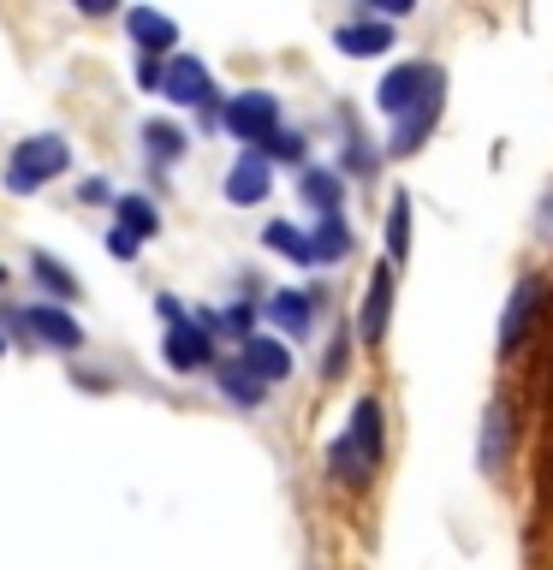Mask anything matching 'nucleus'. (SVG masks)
<instances>
[{
	"label": "nucleus",
	"mask_w": 553,
	"mask_h": 570,
	"mask_svg": "<svg viewBox=\"0 0 553 570\" xmlns=\"http://www.w3.org/2000/svg\"><path fill=\"white\" fill-rule=\"evenodd\" d=\"M381 452H387V410H381L375 392H363V399L351 404L346 434L328 445V470H333V481H369Z\"/></svg>",
	"instance_id": "nucleus-1"
},
{
	"label": "nucleus",
	"mask_w": 553,
	"mask_h": 570,
	"mask_svg": "<svg viewBox=\"0 0 553 570\" xmlns=\"http://www.w3.org/2000/svg\"><path fill=\"white\" fill-rule=\"evenodd\" d=\"M375 101H381L387 119H405V114H417V107H428V101H446V71L435 60H405V66H392L381 78Z\"/></svg>",
	"instance_id": "nucleus-2"
},
{
	"label": "nucleus",
	"mask_w": 553,
	"mask_h": 570,
	"mask_svg": "<svg viewBox=\"0 0 553 570\" xmlns=\"http://www.w3.org/2000/svg\"><path fill=\"white\" fill-rule=\"evenodd\" d=\"M542 309H547V279L542 274H524V279L512 285L506 309H499V333H494L499 356H517V351L530 345V333L542 327Z\"/></svg>",
	"instance_id": "nucleus-3"
},
{
	"label": "nucleus",
	"mask_w": 553,
	"mask_h": 570,
	"mask_svg": "<svg viewBox=\"0 0 553 570\" xmlns=\"http://www.w3.org/2000/svg\"><path fill=\"white\" fill-rule=\"evenodd\" d=\"M66 160H71V149H66V137H25L12 149V160H7V190H18V196H30L36 185H48V178H60L66 173Z\"/></svg>",
	"instance_id": "nucleus-4"
},
{
	"label": "nucleus",
	"mask_w": 553,
	"mask_h": 570,
	"mask_svg": "<svg viewBox=\"0 0 553 570\" xmlns=\"http://www.w3.org/2000/svg\"><path fill=\"white\" fill-rule=\"evenodd\" d=\"M221 119L239 142H256L262 149V142L280 131V96H268V89H239V96L221 107Z\"/></svg>",
	"instance_id": "nucleus-5"
},
{
	"label": "nucleus",
	"mask_w": 553,
	"mask_h": 570,
	"mask_svg": "<svg viewBox=\"0 0 553 570\" xmlns=\"http://www.w3.org/2000/svg\"><path fill=\"white\" fill-rule=\"evenodd\" d=\"M161 96H167L173 107H214L208 66L196 60V53H173V60L161 66Z\"/></svg>",
	"instance_id": "nucleus-6"
},
{
	"label": "nucleus",
	"mask_w": 553,
	"mask_h": 570,
	"mask_svg": "<svg viewBox=\"0 0 553 570\" xmlns=\"http://www.w3.org/2000/svg\"><path fill=\"white\" fill-rule=\"evenodd\" d=\"M161 356H167L173 374H196V368H208V356H214V333L203 321L185 315L178 327H167V338H161Z\"/></svg>",
	"instance_id": "nucleus-7"
},
{
	"label": "nucleus",
	"mask_w": 553,
	"mask_h": 570,
	"mask_svg": "<svg viewBox=\"0 0 553 570\" xmlns=\"http://www.w3.org/2000/svg\"><path fill=\"white\" fill-rule=\"evenodd\" d=\"M18 327L36 333V338H42V345H54V351H84L78 315L54 309V303H30V309H18Z\"/></svg>",
	"instance_id": "nucleus-8"
},
{
	"label": "nucleus",
	"mask_w": 553,
	"mask_h": 570,
	"mask_svg": "<svg viewBox=\"0 0 553 570\" xmlns=\"http://www.w3.org/2000/svg\"><path fill=\"white\" fill-rule=\"evenodd\" d=\"M268 190H274V167H268L256 149H244L239 160H232V173H226V203L232 208H256Z\"/></svg>",
	"instance_id": "nucleus-9"
},
{
	"label": "nucleus",
	"mask_w": 553,
	"mask_h": 570,
	"mask_svg": "<svg viewBox=\"0 0 553 570\" xmlns=\"http://www.w3.org/2000/svg\"><path fill=\"white\" fill-rule=\"evenodd\" d=\"M387 321H392V262H381V267L369 274L363 315H357V338H363V345H381V338H387Z\"/></svg>",
	"instance_id": "nucleus-10"
},
{
	"label": "nucleus",
	"mask_w": 553,
	"mask_h": 570,
	"mask_svg": "<svg viewBox=\"0 0 553 570\" xmlns=\"http://www.w3.org/2000/svg\"><path fill=\"white\" fill-rule=\"evenodd\" d=\"M239 363L256 374L262 386H280L285 374H292V351H285V338H274V333H250L239 345Z\"/></svg>",
	"instance_id": "nucleus-11"
},
{
	"label": "nucleus",
	"mask_w": 553,
	"mask_h": 570,
	"mask_svg": "<svg viewBox=\"0 0 553 570\" xmlns=\"http://www.w3.org/2000/svg\"><path fill=\"white\" fill-rule=\"evenodd\" d=\"M125 24H132L137 48H143V60H161V53L173 60V48H178V24H173L167 12H155V7H132V12H125Z\"/></svg>",
	"instance_id": "nucleus-12"
},
{
	"label": "nucleus",
	"mask_w": 553,
	"mask_h": 570,
	"mask_svg": "<svg viewBox=\"0 0 553 570\" xmlns=\"http://www.w3.org/2000/svg\"><path fill=\"white\" fill-rule=\"evenodd\" d=\"M316 309H321V292H274L268 297V321L292 338H310L316 327Z\"/></svg>",
	"instance_id": "nucleus-13"
},
{
	"label": "nucleus",
	"mask_w": 553,
	"mask_h": 570,
	"mask_svg": "<svg viewBox=\"0 0 553 570\" xmlns=\"http://www.w3.org/2000/svg\"><path fill=\"white\" fill-rule=\"evenodd\" d=\"M333 48L339 53H351V60H375V53H387L392 48V30L387 24H375V18H351V24H339L333 30Z\"/></svg>",
	"instance_id": "nucleus-14"
},
{
	"label": "nucleus",
	"mask_w": 553,
	"mask_h": 570,
	"mask_svg": "<svg viewBox=\"0 0 553 570\" xmlns=\"http://www.w3.org/2000/svg\"><path fill=\"white\" fill-rule=\"evenodd\" d=\"M506 445H512V416H506V404H488L482 410V452H476L482 475H494L506 463Z\"/></svg>",
	"instance_id": "nucleus-15"
},
{
	"label": "nucleus",
	"mask_w": 553,
	"mask_h": 570,
	"mask_svg": "<svg viewBox=\"0 0 553 570\" xmlns=\"http://www.w3.org/2000/svg\"><path fill=\"white\" fill-rule=\"evenodd\" d=\"M298 196L321 214V220H328V214H339V203H346V185H339V173H333V167H303Z\"/></svg>",
	"instance_id": "nucleus-16"
},
{
	"label": "nucleus",
	"mask_w": 553,
	"mask_h": 570,
	"mask_svg": "<svg viewBox=\"0 0 553 570\" xmlns=\"http://www.w3.org/2000/svg\"><path fill=\"white\" fill-rule=\"evenodd\" d=\"M435 119H440V101H428L417 107V114H405V119H392V142H387V155H417L428 131H435Z\"/></svg>",
	"instance_id": "nucleus-17"
},
{
	"label": "nucleus",
	"mask_w": 553,
	"mask_h": 570,
	"mask_svg": "<svg viewBox=\"0 0 553 570\" xmlns=\"http://www.w3.org/2000/svg\"><path fill=\"white\" fill-rule=\"evenodd\" d=\"M310 249H316V267L346 262V256H351V226H346V214H328V220H316Z\"/></svg>",
	"instance_id": "nucleus-18"
},
{
	"label": "nucleus",
	"mask_w": 553,
	"mask_h": 570,
	"mask_svg": "<svg viewBox=\"0 0 553 570\" xmlns=\"http://www.w3.org/2000/svg\"><path fill=\"white\" fill-rule=\"evenodd\" d=\"M262 244L274 249V256H285V262H298V267H316L310 232H298L292 220H268V232H262Z\"/></svg>",
	"instance_id": "nucleus-19"
},
{
	"label": "nucleus",
	"mask_w": 553,
	"mask_h": 570,
	"mask_svg": "<svg viewBox=\"0 0 553 570\" xmlns=\"http://www.w3.org/2000/svg\"><path fill=\"white\" fill-rule=\"evenodd\" d=\"M119 232H132V238L143 244V238H155V232H161V214H155V203H149V196H119Z\"/></svg>",
	"instance_id": "nucleus-20"
},
{
	"label": "nucleus",
	"mask_w": 553,
	"mask_h": 570,
	"mask_svg": "<svg viewBox=\"0 0 553 570\" xmlns=\"http://www.w3.org/2000/svg\"><path fill=\"white\" fill-rule=\"evenodd\" d=\"M221 392H226L232 404H244V410H256V404L268 399V386H262L244 363H226V368H221Z\"/></svg>",
	"instance_id": "nucleus-21"
},
{
	"label": "nucleus",
	"mask_w": 553,
	"mask_h": 570,
	"mask_svg": "<svg viewBox=\"0 0 553 570\" xmlns=\"http://www.w3.org/2000/svg\"><path fill=\"white\" fill-rule=\"evenodd\" d=\"M30 274L42 279L48 297H78V279H71V267H60V262L48 256V249H36V256H30Z\"/></svg>",
	"instance_id": "nucleus-22"
},
{
	"label": "nucleus",
	"mask_w": 553,
	"mask_h": 570,
	"mask_svg": "<svg viewBox=\"0 0 553 570\" xmlns=\"http://www.w3.org/2000/svg\"><path fill=\"white\" fill-rule=\"evenodd\" d=\"M185 131H178V125H167V119H149V125H143V149H149L155 160H178V155H185Z\"/></svg>",
	"instance_id": "nucleus-23"
},
{
	"label": "nucleus",
	"mask_w": 553,
	"mask_h": 570,
	"mask_svg": "<svg viewBox=\"0 0 553 570\" xmlns=\"http://www.w3.org/2000/svg\"><path fill=\"white\" fill-rule=\"evenodd\" d=\"M410 256V196H392L387 208V262H405Z\"/></svg>",
	"instance_id": "nucleus-24"
},
{
	"label": "nucleus",
	"mask_w": 553,
	"mask_h": 570,
	"mask_svg": "<svg viewBox=\"0 0 553 570\" xmlns=\"http://www.w3.org/2000/svg\"><path fill=\"white\" fill-rule=\"evenodd\" d=\"M346 173H357L363 185H369L375 173H381V155L369 149V137H363V131H351V137H346Z\"/></svg>",
	"instance_id": "nucleus-25"
},
{
	"label": "nucleus",
	"mask_w": 553,
	"mask_h": 570,
	"mask_svg": "<svg viewBox=\"0 0 553 570\" xmlns=\"http://www.w3.org/2000/svg\"><path fill=\"white\" fill-rule=\"evenodd\" d=\"M256 155H262V160H303V137H298V131H274Z\"/></svg>",
	"instance_id": "nucleus-26"
},
{
	"label": "nucleus",
	"mask_w": 553,
	"mask_h": 570,
	"mask_svg": "<svg viewBox=\"0 0 553 570\" xmlns=\"http://www.w3.org/2000/svg\"><path fill=\"white\" fill-rule=\"evenodd\" d=\"M84 203H119V196H114V185H107V178H84Z\"/></svg>",
	"instance_id": "nucleus-27"
},
{
	"label": "nucleus",
	"mask_w": 553,
	"mask_h": 570,
	"mask_svg": "<svg viewBox=\"0 0 553 570\" xmlns=\"http://www.w3.org/2000/svg\"><path fill=\"white\" fill-rule=\"evenodd\" d=\"M107 249H114L119 262H132V256H137V238H132V232H119V226H114V232H107Z\"/></svg>",
	"instance_id": "nucleus-28"
},
{
	"label": "nucleus",
	"mask_w": 553,
	"mask_h": 570,
	"mask_svg": "<svg viewBox=\"0 0 553 570\" xmlns=\"http://www.w3.org/2000/svg\"><path fill=\"white\" fill-rule=\"evenodd\" d=\"M137 83H149V89H161V60H137Z\"/></svg>",
	"instance_id": "nucleus-29"
},
{
	"label": "nucleus",
	"mask_w": 553,
	"mask_h": 570,
	"mask_svg": "<svg viewBox=\"0 0 553 570\" xmlns=\"http://www.w3.org/2000/svg\"><path fill=\"white\" fill-rule=\"evenodd\" d=\"M346 368V338H333V351H328V374Z\"/></svg>",
	"instance_id": "nucleus-30"
},
{
	"label": "nucleus",
	"mask_w": 553,
	"mask_h": 570,
	"mask_svg": "<svg viewBox=\"0 0 553 570\" xmlns=\"http://www.w3.org/2000/svg\"><path fill=\"white\" fill-rule=\"evenodd\" d=\"M0 285H7V267H0Z\"/></svg>",
	"instance_id": "nucleus-31"
},
{
	"label": "nucleus",
	"mask_w": 553,
	"mask_h": 570,
	"mask_svg": "<svg viewBox=\"0 0 553 570\" xmlns=\"http://www.w3.org/2000/svg\"><path fill=\"white\" fill-rule=\"evenodd\" d=\"M0 351H7V338H0Z\"/></svg>",
	"instance_id": "nucleus-32"
}]
</instances>
